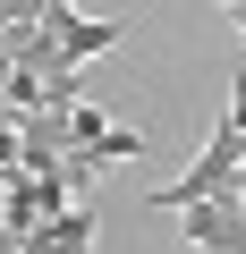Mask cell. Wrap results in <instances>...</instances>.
Here are the masks:
<instances>
[{
  "label": "cell",
  "mask_w": 246,
  "mask_h": 254,
  "mask_svg": "<svg viewBox=\"0 0 246 254\" xmlns=\"http://www.w3.org/2000/svg\"><path fill=\"white\" fill-rule=\"evenodd\" d=\"M229 17H238V34H246V0H229Z\"/></svg>",
  "instance_id": "ba28073f"
},
{
  "label": "cell",
  "mask_w": 246,
  "mask_h": 254,
  "mask_svg": "<svg viewBox=\"0 0 246 254\" xmlns=\"http://www.w3.org/2000/svg\"><path fill=\"white\" fill-rule=\"evenodd\" d=\"M26 254H93V212H85V203L51 212L43 229H26Z\"/></svg>",
  "instance_id": "3957f363"
},
{
  "label": "cell",
  "mask_w": 246,
  "mask_h": 254,
  "mask_svg": "<svg viewBox=\"0 0 246 254\" xmlns=\"http://www.w3.org/2000/svg\"><path fill=\"white\" fill-rule=\"evenodd\" d=\"M229 119H238V127H246V76H238V85H229Z\"/></svg>",
  "instance_id": "52a82bcc"
},
{
  "label": "cell",
  "mask_w": 246,
  "mask_h": 254,
  "mask_svg": "<svg viewBox=\"0 0 246 254\" xmlns=\"http://www.w3.org/2000/svg\"><path fill=\"white\" fill-rule=\"evenodd\" d=\"M238 170H246V127H238V119H221V127H212V144H204V153H195V161L153 195V212H187V203H204V195H229V187H238Z\"/></svg>",
  "instance_id": "6da1fadb"
},
{
  "label": "cell",
  "mask_w": 246,
  "mask_h": 254,
  "mask_svg": "<svg viewBox=\"0 0 246 254\" xmlns=\"http://www.w3.org/2000/svg\"><path fill=\"white\" fill-rule=\"evenodd\" d=\"M178 237H187L195 254H246V195L229 187V195L187 203V212H178Z\"/></svg>",
  "instance_id": "7a4b0ae2"
},
{
  "label": "cell",
  "mask_w": 246,
  "mask_h": 254,
  "mask_svg": "<svg viewBox=\"0 0 246 254\" xmlns=\"http://www.w3.org/2000/svg\"><path fill=\"white\" fill-rule=\"evenodd\" d=\"M102 170H110V153H102V144H68V161H60V178H68V195H77V203L93 195V178H102Z\"/></svg>",
  "instance_id": "5b68a950"
},
{
  "label": "cell",
  "mask_w": 246,
  "mask_h": 254,
  "mask_svg": "<svg viewBox=\"0 0 246 254\" xmlns=\"http://www.w3.org/2000/svg\"><path fill=\"white\" fill-rule=\"evenodd\" d=\"M68 119H77V144H102V136H110V119H102V110H93V102H77V110H68Z\"/></svg>",
  "instance_id": "8992f818"
},
{
  "label": "cell",
  "mask_w": 246,
  "mask_h": 254,
  "mask_svg": "<svg viewBox=\"0 0 246 254\" xmlns=\"http://www.w3.org/2000/svg\"><path fill=\"white\" fill-rule=\"evenodd\" d=\"M119 34H128V17H68V26H60V51L85 68V60H102Z\"/></svg>",
  "instance_id": "277c9868"
}]
</instances>
